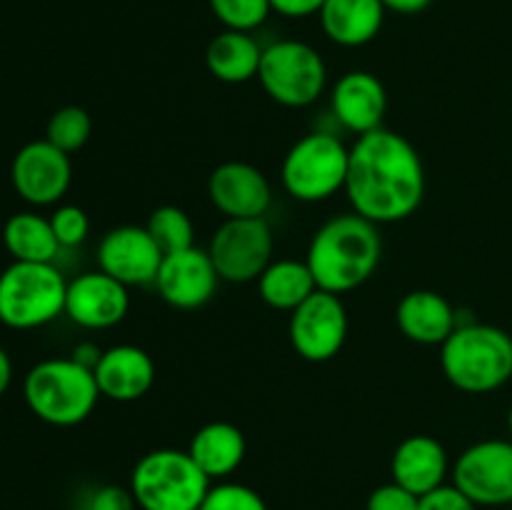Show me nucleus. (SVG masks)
<instances>
[{
    "label": "nucleus",
    "mask_w": 512,
    "mask_h": 510,
    "mask_svg": "<svg viewBox=\"0 0 512 510\" xmlns=\"http://www.w3.org/2000/svg\"><path fill=\"white\" fill-rule=\"evenodd\" d=\"M343 193L353 213L375 225L410 218L425 198V165L418 148L388 128L358 135L350 145Z\"/></svg>",
    "instance_id": "nucleus-1"
},
{
    "label": "nucleus",
    "mask_w": 512,
    "mask_h": 510,
    "mask_svg": "<svg viewBox=\"0 0 512 510\" xmlns=\"http://www.w3.org/2000/svg\"><path fill=\"white\" fill-rule=\"evenodd\" d=\"M380 258V225L358 213H340L315 230L305 263L320 290L343 295L368 283L378 270Z\"/></svg>",
    "instance_id": "nucleus-2"
},
{
    "label": "nucleus",
    "mask_w": 512,
    "mask_h": 510,
    "mask_svg": "<svg viewBox=\"0 0 512 510\" xmlns=\"http://www.w3.org/2000/svg\"><path fill=\"white\" fill-rule=\"evenodd\" d=\"M440 368L463 393L500 390L512 378V335L498 325L460 323L440 345Z\"/></svg>",
    "instance_id": "nucleus-3"
},
{
    "label": "nucleus",
    "mask_w": 512,
    "mask_h": 510,
    "mask_svg": "<svg viewBox=\"0 0 512 510\" xmlns=\"http://www.w3.org/2000/svg\"><path fill=\"white\" fill-rule=\"evenodd\" d=\"M23 398L38 420L55 428H73L93 415L103 395L93 370L73 358H48L28 370Z\"/></svg>",
    "instance_id": "nucleus-4"
},
{
    "label": "nucleus",
    "mask_w": 512,
    "mask_h": 510,
    "mask_svg": "<svg viewBox=\"0 0 512 510\" xmlns=\"http://www.w3.org/2000/svg\"><path fill=\"white\" fill-rule=\"evenodd\" d=\"M210 485L188 450L158 448L135 463L128 488L140 510H200Z\"/></svg>",
    "instance_id": "nucleus-5"
},
{
    "label": "nucleus",
    "mask_w": 512,
    "mask_h": 510,
    "mask_svg": "<svg viewBox=\"0 0 512 510\" xmlns=\"http://www.w3.org/2000/svg\"><path fill=\"white\" fill-rule=\"evenodd\" d=\"M68 280L53 263L13 260L0 273V323L10 330H35L65 315Z\"/></svg>",
    "instance_id": "nucleus-6"
},
{
    "label": "nucleus",
    "mask_w": 512,
    "mask_h": 510,
    "mask_svg": "<svg viewBox=\"0 0 512 510\" xmlns=\"http://www.w3.org/2000/svg\"><path fill=\"white\" fill-rule=\"evenodd\" d=\"M350 148L335 133L315 130L290 145L280 165L285 193L300 203H323L345 190Z\"/></svg>",
    "instance_id": "nucleus-7"
},
{
    "label": "nucleus",
    "mask_w": 512,
    "mask_h": 510,
    "mask_svg": "<svg viewBox=\"0 0 512 510\" xmlns=\"http://www.w3.org/2000/svg\"><path fill=\"white\" fill-rule=\"evenodd\" d=\"M258 80L265 95L283 108H308L328 85L323 55L303 40H275L265 45Z\"/></svg>",
    "instance_id": "nucleus-8"
},
{
    "label": "nucleus",
    "mask_w": 512,
    "mask_h": 510,
    "mask_svg": "<svg viewBox=\"0 0 512 510\" xmlns=\"http://www.w3.org/2000/svg\"><path fill=\"white\" fill-rule=\"evenodd\" d=\"M275 235L265 218H225L208 255L225 283H253L273 263Z\"/></svg>",
    "instance_id": "nucleus-9"
},
{
    "label": "nucleus",
    "mask_w": 512,
    "mask_h": 510,
    "mask_svg": "<svg viewBox=\"0 0 512 510\" xmlns=\"http://www.w3.org/2000/svg\"><path fill=\"white\" fill-rule=\"evenodd\" d=\"M348 330L350 320L343 298L318 288L290 313L288 338L303 360L328 363L343 350Z\"/></svg>",
    "instance_id": "nucleus-10"
},
{
    "label": "nucleus",
    "mask_w": 512,
    "mask_h": 510,
    "mask_svg": "<svg viewBox=\"0 0 512 510\" xmlns=\"http://www.w3.org/2000/svg\"><path fill=\"white\" fill-rule=\"evenodd\" d=\"M453 485L478 508L512 503V440L488 438L465 448L453 465Z\"/></svg>",
    "instance_id": "nucleus-11"
},
{
    "label": "nucleus",
    "mask_w": 512,
    "mask_h": 510,
    "mask_svg": "<svg viewBox=\"0 0 512 510\" xmlns=\"http://www.w3.org/2000/svg\"><path fill=\"white\" fill-rule=\"evenodd\" d=\"M13 188L25 203L43 208L65 198L73 183V163L70 155L55 148L48 140H30L15 153L10 163Z\"/></svg>",
    "instance_id": "nucleus-12"
},
{
    "label": "nucleus",
    "mask_w": 512,
    "mask_h": 510,
    "mask_svg": "<svg viewBox=\"0 0 512 510\" xmlns=\"http://www.w3.org/2000/svg\"><path fill=\"white\" fill-rule=\"evenodd\" d=\"M163 250L145 225H118L98 243V268L123 285H153Z\"/></svg>",
    "instance_id": "nucleus-13"
},
{
    "label": "nucleus",
    "mask_w": 512,
    "mask_h": 510,
    "mask_svg": "<svg viewBox=\"0 0 512 510\" xmlns=\"http://www.w3.org/2000/svg\"><path fill=\"white\" fill-rule=\"evenodd\" d=\"M220 275L210 260L208 250L193 248L163 255L155 288L160 298L178 310H198L213 300Z\"/></svg>",
    "instance_id": "nucleus-14"
},
{
    "label": "nucleus",
    "mask_w": 512,
    "mask_h": 510,
    "mask_svg": "<svg viewBox=\"0 0 512 510\" xmlns=\"http://www.w3.org/2000/svg\"><path fill=\"white\" fill-rule=\"evenodd\" d=\"M130 310L128 285L110 278L103 270H88L68 280L65 315L78 328L108 330L123 323Z\"/></svg>",
    "instance_id": "nucleus-15"
},
{
    "label": "nucleus",
    "mask_w": 512,
    "mask_h": 510,
    "mask_svg": "<svg viewBox=\"0 0 512 510\" xmlns=\"http://www.w3.org/2000/svg\"><path fill=\"white\" fill-rule=\"evenodd\" d=\"M208 198L225 218H263L273 203V185L253 163L225 160L210 173Z\"/></svg>",
    "instance_id": "nucleus-16"
},
{
    "label": "nucleus",
    "mask_w": 512,
    "mask_h": 510,
    "mask_svg": "<svg viewBox=\"0 0 512 510\" xmlns=\"http://www.w3.org/2000/svg\"><path fill=\"white\" fill-rule=\"evenodd\" d=\"M330 108L335 120L355 135L383 128L385 110H388L383 80L368 70H350L340 75L330 90Z\"/></svg>",
    "instance_id": "nucleus-17"
},
{
    "label": "nucleus",
    "mask_w": 512,
    "mask_h": 510,
    "mask_svg": "<svg viewBox=\"0 0 512 510\" xmlns=\"http://www.w3.org/2000/svg\"><path fill=\"white\" fill-rule=\"evenodd\" d=\"M95 383L103 398L113 403H135L155 385V360L140 345L120 343L105 348L95 365Z\"/></svg>",
    "instance_id": "nucleus-18"
},
{
    "label": "nucleus",
    "mask_w": 512,
    "mask_h": 510,
    "mask_svg": "<svg viewBox=\"0 0 512 510\" xmlns=\"http://www.w3.org/2000/svg\"><path fill=\"white\" fill-rule=\"evenodd\" d=\"M450 473L448 450L433 435H408L400 440L390 458V475L393 483L403 485L410 493L420 495L445 485Z\"/></svg>",
    "instance_id": "nucleus-19"
},
{
    "label": "nucleus",
    "mask_w": 512,
    "mask_h": 510,
    "mask_svg": "<svg viewBox=\"0 0 512 510\" xmlns=\"http://www.w3.org/2000/svg\"><path fill=\"white\" fill-rule=\"evenodd\" d=\"M400 333L418 345H443L458 328V310L438 290L418 288L403 295L395 310Z\"/></svg>",
    "instance_id": "nucleus-20"
},
{
    "label": "nucleus",
    "mask_w": 512,
    "mask_h": 510,
    "mask_svg": "<svg viewBox=\"0 0 512 510\" xmlns=\"http://www.w3.org/2000/svg\"><path fill=\"white\" fill-rule=\"evenodd\" d=\"M188 453L210 480H225L243 465L248 440L235 423L213 420L195 430Z\"/></svg>",
    "instance_id": "nucleus-21"
},
{
    "label": "nucleus",
    "mask_w": 512,
    "mask_h": 510,
    "mask_svg": "<svg viewBox=\"0 0 512 510\" xmlns=\"http://www.w3.org/2000/svg\"><path fill=\"white\" fill-rule=\"evenodd\" d=\"M385 5L380 0H325L320 8L323 33L343 48H360L378 38L385 23Z\"/></svg>",
    "instance_id": "nucleus-22"
},
{
    "label": "nucleus",
    "mask_w": 512,
    "mask_h": 510,
    "mask_svg": "<svg viewBox=\"0 0 512 510\" xmlns=\"http://www.w3.org/2000/svg\"><path fill=\"white\" fill-rule=\"evenodd\" d=\"M260 60H263V45L253 38V33H240V30H223L205 48V65L210 75L228 85L258 78Z\"/></svg>",
    "instance_id": "nucleus-23"
},
{
    "label": "nucleus",
    "mask_w": 512,
    "mask_h": 510,
    "mask_svg": "<svg viewBox=\"0 0 512 510\" xmlns=\"http://www.w3.org/2000/svg\"><path fill=\"white\" fill-rule=\"evenodd\" d=\"M315 290H318V283L305 260L278 258L258 278V293L263 303L283 313H293Z\"/></svg>",
    "instance_id": "nucleus-24"
},
{
    "label": "nucleus",
    "mask_w": 512,
    "mask_h": 510,
    "mask_svg": "<svg viewBox=\"0 0 512 510\" xmlns=\"http://www.w3.org/2000/svg\"><path fill=\"white\" fill-rule=\"evenodd\" d=\"M3 245L20 263H53L60 250L50 218L33 210H20L5 220Z\"/></svg>",
    "instance_id": "nucleus-25"
},
{
    "label": "nucleus",
    "mask_w": 512,
    "mask_h": 510,
    "mask_svg": "<svg viewBox=\"0 0 512 510\" xmlns=\"http://www.w3.org/2000/svg\"><path fill=\"white\" fill-rule=\"evenodd\" d=\"M145 228L153 235V240L163 250V255L188 250L195 245L193 218L183 208H178V205H160V208H155L148 215Z\"/></svg>",
    "instance_id": "nucleus-26"
},
{
    "label": "nucleus",
    "mask_w": 512,
    "mask_h": 510,
    "mask_svg": "<svg viewBox=\"0 0 512 510\" xmlns=\"http://www.w3.org/2000/svg\"><path fill=\"white\" fill-rule=\"evenodd\" d=\"M90 135H93V118L80 105L58 108L45 125V140L68 155L78 153L88 143Z\"/></svg>",
    "instance_id": "nucleus-27"
},
{
    "label": "nucleus",
    "mask_w": 512,
    "mask_h": 510,
    "mask_svg": "<svg viewBox=\"0 0 512 510\" xmlns=\"http://www.w3.org/2000/svg\"><path fill=\"white\" fill-rule=\"evenodd\" d=\"M208 3L225 30H240V33L258 30L273 13L270 0H208Z\"/></svg>",
    "instance_id": "nucleus-28"
},
{
    "label": "nucleus",
    "mask_w": 512,
    "mask_h": 510,
    "mask_svg": "<svg viewBox=\"0 0 512 510\" xmlns=\"http://www.w3.org/2000/svg\"><path fill=\"white\" fill-rule=\"evenodd\" d=\"M200 510H268V503L250 485L220 480L218 485H210Z\"/></svg>",
    "instance_id": "nucleus-29"
},
{
    "label": "nucleus",
    "mask_w": 512,
    "mask_h": 510,
    "mask_svg": "<svg viewBox=\"0 0 512 510\" xmlns=\"http://www.w3.org/2000/svg\"><path fill=\"white\" fill-rule=\"evenodd\" d=\"M50 225L60 248H78L90 235V218L80 205H58L50 215Z\"/></svg>",
    "instance_id": "nucleus-30"
},
{
    "label": "nucleus",
    "mask_w": 512,
    "mask_h": 510,
    "mask_svg": "<svg viewBox=\"0 0 512 510\" xmlns=\"http://www.w3.org/2000/svg\"><path fill=\"white\" fill-rule=\"evenodd\" d=\"M420 498L398 483H385L368 495L365 510H418Z\"/></svg>",
    "instance_id": "nucleus-31"
},
{
    "label": "nucleus",
    "mask_w": 512,
    "mask_h": 510,
    "mask_svg": "<svg viewBox=\"0 0 512 510\" xmlns=\"http://www.w3.org/2000/svg\"><path fill=\"white\" fill-rule=\"evenodd\" d=\"M418 510H478V505L453 483H445L430 493L420 495Z\"/></svg>",
    "instance_id": "nucleus-32"
},
{
    "label": "nucleus",
    "mask_w": 512,
    "mask_h": 510,
    "mask_svg": "<svg viewBox=\"0 0 512 510\" xmlns=\"http://www.w3.org/2000/svg\"><path fill=\"white\" fill-rule=\"evenodd\" d=\"M85 510H138L135 495L123 485H100L85 500Z\"/></svg>",
    "instance_id": "nucleus-33"
},
{
    "label": "nucleus",
    "mask_w": 512,
    "mask_h": 510,
    "mask_svg": "<svg viewBox=\"0 0 512 510\" xmlns=\"http://www.w3.org/2000/svg\"><path fill=\"white\" fill-rule=\"evenodd\" d=\"M325 0H270L273 13L283 15V18H310L318 15Z\"/></svg>",
    "instance_id": "nucleus-34"
},
{
    "label": "nucleus",
    "mask_w": 512,
    "mask_h": 510,
    "mask_svg": "<svg viewBox=\"0 0 512 510\" xmlns=\"http://www.w3.org/2000/svg\"><path fill=\"white\" fill-rule=\"evenodd\" d=\"M100 355H103V348H98V345H95V343H88V340H85V343L75 345L73 353H70V358H73L75 363L85 365V368L95 370V365H98Z\"/></svg>",
    "instance_id": "nucleus-35"
},
{
    "label": "nucleus",
    "mask_w": 512,
    "mask_h": 510,
    "mask_svg": "<svg viewBox=\"0 0 512 510\" xmlns=\"http://www.w3.org/2000/svg\"><path fill=\"white\" fill-rule=\"evenodd\" d=\"M385 5V10H393L400 15H418L423 10L430 8L433 0H380Z\"/></svg>",
    "instance_id": "nucleus-36"
},
{
    "label": "nucleus",
    "mask_w": 512,
    "mask_h": 510,
    "mask_svg": "<svg viewBox=\"0 0 512 510\" xmlns=\"http://www.w3.org/2000/svg\"><path fill=\"white\" fill-rule=\"evenodd\" d=\"M10 380H13V363H10V355L5 353V348L0 345V398H3L5 390L10 388Z\"/></svg>",
    "instance_id": "nucleus-37"
},
{
    "label": "nucleus",
    "mask_w": 512,
    "mask_h": 510,
    "mask_svg": "<svg viewBox=\"0 0 512 510\" xmlns=\"http://www.w3.org/2000/svg\"><path fill=\"white\" fill-rule=\"evenodd\" d=\"M508 428H510V435H512V405H510V413H508Z\"/></svg>",
    "instance_id": "nucleus-38"
}]
</instances>
